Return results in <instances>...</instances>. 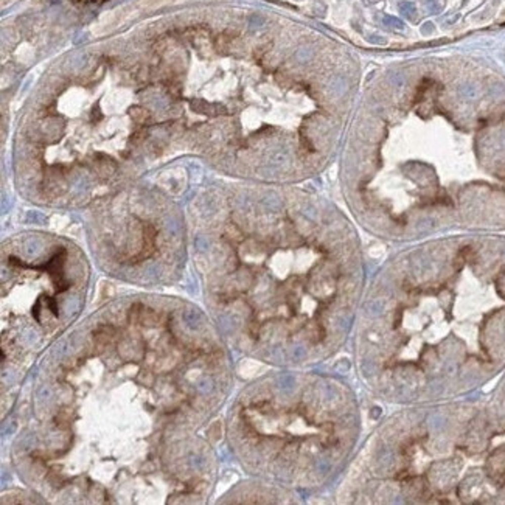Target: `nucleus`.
Returning a JSON list of instances; mask_svg holds the SVG:
<instances>
[{"mask_svg": "<svg viewBox=\"0 0 505 505\" xmlns=\"http://www.w3.org/2000/svg\"><path fill=\"white\" fill-rule=\"evenodd\" d=\"M222 230L225 258L215 302L238 344L261 359L303 364L338 348L356 322L361 269L347 240L264 208Z\"/></svg>", "mask_w": 505, "mask_h": 505, "instance_id": "1", "label": "nucleus"}, {"mask_svg": "<svg viewBox=\"0 0 505 505\" xmlns=\"http://www.w3.org/2000/svg\"><path fill=\"white\" fill-rule=\"evenodd\" d=\"M471 250L451 258L412 250L367 292L356 317V361L383 401L428 404L505 353V302L482 305L460 288Z\"/></svg>", "mask_w": 505, "mask_h": 505, "instance_id": "2", "label": "nucleus"}, {"mask_svg": "<svg viewBox=\"0 0 505 505\" xmlns=\"http://www.w3.org/2000/svg\"><path fill=\"white\" fill-rule=\"evenodd\" d=\"M359 423L357 401L345 384L314 375L276 376L240 396L230 437L249 471L309 488L341 468Z\"/></svg>", "mask_w": 505, "mask_h": 505, "instance_id": "3", "label": "nucleus"}, {"mask_svg": "<svg viewBox=\"0 0 505 505\" xmlns=\"http://www.w3.org/2000/svg\"><path fill=\"white\" fill-rule=\"evenodd\" d=\"M383 22H384V25L389 27V28H398V30L404 28V24L401 22V20L396 19V17H393V16H386V17L383 19Z\"/></svg>", "mask_w": 505, "mask_h": 505, "instance_id": "4", "label": "nucleus"}, {"mask_svg": "<svg viewBox=\"0 0 505 505\" xmlns=\"http://www.w3.org/2000/svg\"><path fill=\"white\" fill-rule=\"evenodd\" d=\"M401 13H403L404 16H407V17H414V14H415V8H414L412 4H403V5H401Z\"/></svg>", "mask_w": 505, "mask_h": 505, "instance_id": "5", "label": "nucleus"}]
</instances>
